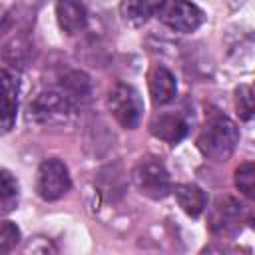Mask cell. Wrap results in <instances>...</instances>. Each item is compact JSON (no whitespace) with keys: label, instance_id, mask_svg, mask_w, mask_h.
<instances>
[{"label":"cell","instance_id":"cell-2","mask_svg":"<svg viewBox=\"0 0 255 255\" xmlns=\"http://www.w3.org/2000/svg\"><path fill=\"white\" fill-rule=\"evenodd\" d=\"M131 179L137 191L149 199H163L171 191L169 171L157 157L139 159L131 171Z\"/></svg>","mask_w":255,"mask_h":255},{"label":"cell","instance_id":"cell-4","mask_svg":"<svg viewBox=\"0 0 255 255\" xmlns=\"http://www.w3.org/2000/svg\"><path fill=\"white\" fill-rule=\"evenodd\" d=\"M74 106L62 90H44L30 104V116L34 122L44 126H60L70 120Z\"/></svg>","mask_w":255,"mask_h":255},{"label":"cell","instance_id":"cell-9","mask_svg":"<svg viewBox=\"0 0 255 255\" xmlns=\"http://www.w3.org/2000/svg\"><path fill=\"white\" fill-rule=\"evenodd\" d=\"M239 215H241V205L239 201H235L233 197H219L211 209L209 215V225L215 233L225 235L229 231H233L239 223Z\"/></svg>","mask_w":255,"mask_h":255},{"label":"cell","instance_id":"cell-1","mask_svg":"<svg viewBox=\"0 0 255 255\" xmlns=\"http://www.w3.org/2000/svg\"><path fill=\"white\" fill-rule=\"evenodd\" d=\"M239 143V129L227 116H213L197 135V147L213 161H227Z\"/></svg>","mask_w":255,"mask_h":255},{"label":"cell","instance_id":"cell-5","mask_svg":"<svg viewBox=\"0 0 255 255\" xmlns=\"http://www.w3.org/2000/svg\"><path fill=\"white\" fill-rule=\"evenodd\" d=\"M70 187H72V177H70V171L64 161L52 157V159H46L40 163L36 189L42 199L56 201L62 195H66L70 191Z\"/></svg>","mask_w":255,"mask_h":255},{"label":"cell","instance_id":"cell-14","mask_svg":"<svg viewBox=\"0 0 255 255\" xmlns=\"http://www.w3.org/2000/svg\"><path fill=\"white\" fill-rule=\"evenodd\" d=\"M60 90H62L64 96L70 100V104L76 108V106H82V104H86V102L90 100L92 84H90V78H88L84 72L72 70V72H68L66 76H62Z\"/></svg>","mask_w":255,"mask_h":255},{"label":"cell","instance_id":"cell-7","mask_svg":"<svg viewBox=\"0 0 255 255\" xmlns=\"http://www.w3.org/2000/svg\"><path fill=\"white\" fill-rule=\"evenodd\" d=\"M16 114H18V80L8 70H0V135L8 133L14 128Z\"/></svg>","mask_w":255,"mask_h":255},{"label":"cell","instance_id":"cell-18","mask_svg":"<svg viewBox=\"0 0 255 255\" xmlns=\"http://www.w3.org/2000/svg\"><path fill=\"white\" fill-rule=\"evenodd\" d=\"M235 108L241 120H251L255 104H253V90L247 84H241L235 88Z\"/></svg>","mask_w":255,"mask_h":255},{"label":"cell","instance_id":"cell-15","mask_svg":"<svg viewBox=\"0 0 255 255\" xmlns=\"http://www.w3.org/2000/svg\"><path fill=\"white\" fill-rule=\"evenodd\" d=\"M163 0H122V16L126 22L131 24H141L145 20H149L151 16H155L161 8Z\"/></svg>","mask_w":255,"mask_h":255},{"label":"cell","instance_id":"cell-6","mask_svg":"<svg viewBox=\"0 0 255 255\" xmlns=\"http://www.w3.org/2000/svg\"><path fill=\"white\" fill-rule=\"evenodd\" d=\"M159 20L175 32H193L203 24V12L189 0H163Z\"/></svg>","mask_w":255,"mask_h":255},{"label":"cell","instance_id":"cell-17","mask_svg":"<svg viewBox=\"0 0 255 255\" xmlns=\"http://www.w3.org/2000/svg\"><path fill=\"white\" fill-rule=\"evenodd\" d=\"M235 187L245 197H255V165L251 161H245L235 169Z\"/></svg>","mask_w":255,"mask_h":255},{"label":"cell","instance_id":"cell-10","mask_svg":"<svg viewBox=\"0 0 255 255\" xmlns=\"http://www.w3.org/2000/svg\"><path fill=\"white\" fill-rule=\"evenodd\" d=\"M56 18L64 34L74 36L86 28L88 14L82 0H58L56 2Z\"/></svg>","mask_w":255,"mask_h":255},{"label":"cell","instance_id":"cell-19","mask_svg":"<svg viewBox=\"0 0 255 255\" xmlns=\"http://www.w3.org/2000/svg\"><path fill=\"white\" fill-rule=\"evenodd\" d=\"M20 243V229L14 221L0 219V253L12 251Z\"/></svg>","mask_w":255,"mask_h":255},{"label":"cell","instance_id":"cell-3","mask_svg":"<svg viewBox=\"0 0 255 255\" xmlns=\"http://www.w3.org/2000/svg\"><path fill=\"white\" fill-rule=\"evenodd\" d=\"M108 110L112 112V116L120 126L128 129H135L143 114V100L133 86L116 84L108 94Z\"/></svg>","mask_w":255,"mask_h":255},{"label":"cell","instance_id":"cell-20","mask_svg":"<svg viewBox=\"0 0 255 255\" xmlns=\"http://www.w3.org/2000/svg\"><path fill=\"white\" fill-rule=\"evenodd\" d=\"M12 22H14L12 12L6 6H0V36H4L12 28Z\"/></svg>","mask_w":255,"mask_h":255},{"label":"cell","instance_id":"cell-12","mask_svg":"<svg viewBox=\"0 0 255 255\" xmlns=\"http://www.w3.org/2000/svg\"><path fill=\"white\" fill-rule=\"evenodd\" d=\"M175 92H177L175 76L167 68L155 66L149 74V94H151L153 104H157V106L169 104L175 98Z\"/></svg>","mask_w":255,"mask_h":255},{"label":"cell","instance_id":"cell-8","mask_svg":"<svg viewBox=\"0 0 255 255\" xmlns=\"http://www.w3.org/2000/svg\"><path fill=\"white\" fill-rule=\"evenodd\" d=\"M187 122L179 114H157L149 122V131L153 137L165 143H177L187 135Z\"/></svg>","mask_w":255,"mask_h":255},{"label":"cell","instance_id":"cell-13","mask_svg":"<svg viewBox=\"0 0 255 255\" xmlns=\"http://www.w3.org/2000/svg\"><path fill=\"white\" fill-rule=\"evenodd\" d=\"M171 191H173L179 207L187 215L197 217V215H201L205 211V207H207V195L203 193L201 187H197L193 183H177L175 187H171Z\"/></svg>","mask_w":255,"mask_h":255},{"label":"cell","instance_id":"cell-11","mask_svg":"<svg viewBox=\"0 0 255 255\" xmlns=\"http://www.w3.org/2000/svg\"><path fill=\"white\" fill-rule=\"evenodd\" d=\"M2 58L6 64H10L16 70L28 68L36 58V46L34 40L28 34H18L12 40H8L2 48Z\"/></svg>","mask_w":255,"mask_h":255},{"label":"cell","instance_id":"cell-16","mask_svg":"<svg viewBox=\"0 0 255 255\" xmlns=\"http://www.w3.org/2000/svg\"><path fill=\"white\" fill-rule=\"evenodd\" d=\"M20 185L8 169H0V213L12 211L18 205Z\"/></svg>","mask_w":255,"mask_h":255}]
</instances>
